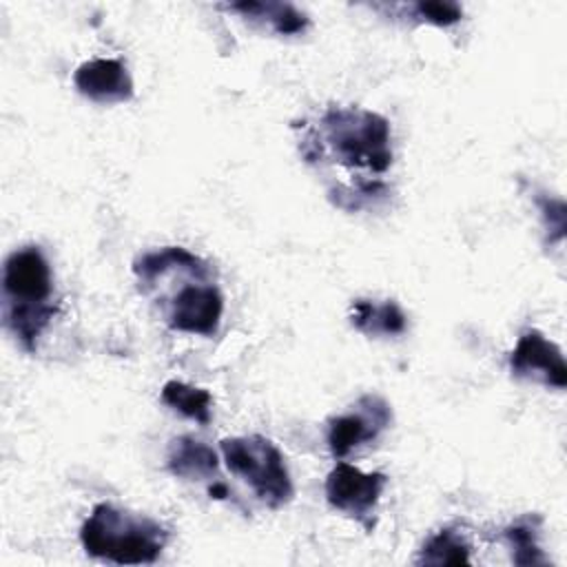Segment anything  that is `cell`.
Here are the masks:
<instances>
[{"instance_id":"obj_1","label":"cell","mask_w":567,"mask_h":567,"mask_svg":"<svg viewBox=\"0 0 567 567\" xmlns=\"http://www.w3.org/2000/svg\"><path fill=\"white\" fill-rule=\"evenodd\" d=\"M140 292L151 297L162 321L186 334L213 337L224 315V297L213 266L182 246H162L133 261Z\"/></svg>"},{"instance_id":"obj_2","label":"cell","mask_w":567,"mask_h":567,"mask_svg":"<svg viewBox=\"0 0 567 567\" xmlns=\"http://www.w3.org/2000/svg\"><path fill=\"white\" fill-rule=\"evenodd\" d=\"M306 162H334L379 179L392 166L390 122L361 106H328L299 140Z\"/></svg>"},{"instance_id":"obj_3","label":"cell","mask_w":567,"mask_h":567,"mask_svg":"<svg viewBox=\"0 0 567 567\" xmlns=\"http://www.w3.org/2000/svg\"><path fill=\"white\" fill-rule=\"evenodd\" d=\"M58 315L53 272L42 248L20 246L2 266V323L24 352H35L38 339Z\"/></svg>"},{"instance_id":"obj_4","label":"cell","mask_w":567,"mask_h":567,"mask_svg":"<svg viewBox=\"0 0 567 567\" xmlns=\"http://www.w3.org/2000/svg\"><path fill=\"white\" fill-rule=\"evenodd\" d=\"M91 558L113 565H153L168 543V529L144 514L97 503L80 529Z\"/></svg>"},{"instance_id":"obj_5","label":"cell","mask_w":567,"mask_h":567,"mask_svg":"<svg viewBox=\"0 0 567 567\" xmlns=\"http://www.w3.org/2000/svg\"><path fill=\"white\" fill-rule=\"evenodd\" d=\"M226 467L239 476L270 509L292 501L295 487L281 450L261 434L228 436L219 443Z\"/></svg>"},{"instance_id":"obj_6","label":"cell","mask_w":567,"mask_h":567,"mask_svg":"<svg viewBox=\"0 0 567 567\" xmlns=\"http://www.w3.org/2000/svg\"><path fill=\"white\" fill-rule=\"evenodd\" d=\"M388 485L383 472L363 474L350 463H337L326 478V501L332 509L363 525L365 532L374 527V512Z\"/></svg>"},{"instance_id":"obj_7","label":"cell","mask_w":567,"mask_h":567,"mask_svg":"<svg viewBox=\"0 0 567 567\" xmlns=\"http://www.w3.org/2000/svg\"><path fill=\"white\" fill-rule=\"evenodd\" d=\"M390 423V403L379 394H363L343 414L328 421V450L337 461H341L354 450L374 443Z\"/></svg>"},{"instance_id":"obj_8","label":"cell","mask_w":567,"mask_h":567,"mask_svg":"<svg viewBox=\"0 0 567 567\" xmlns=\"http://www.w3.org/2000/svg\"><path fill=\"white\" fill-rule=\"evenodd\" d=\"M509 372L514 379H527L547 388L565 390L567 365L560 348L540 330H525L509 354Z\"/></svg>"},{"instance_id":"obj_9","label":"cell","mask_w":567,"mask_h":567,"mask_svg":"<svg viewBox=\"0 0 567 567\" xmlns=\"http://www.w3.org/2000/svg\"><path fill=\"white\" fill-rule=\"evenodd\" d=\"M75 89L97 104H120L133 97V78L122 60L95 58L73 73Z\"/></svg>"},{"instance_id":"obj_10","label":"cell","mask_w":567,"mask_h":567,"mask_svg":"<svg viewBox=\"0 0 567 567\" xmlns=\"http://www.w3.org/2000/svg\"><path fill=\"white\" fill-rule=\"evenodd\" d=\"M166 465L173 476L184 481H215L217 478V454L210 445L193 436H177L168 445Z\"/></svg>"},{"instance_id":"obj_11","label":"cell","mask_w":567,"mask_h":567,"mask_svg":"<svg viewBox=\"0 0 567 567\" xmlns=\"http://www.w3.org/2000/svg\"><path fill=\"white\" fill-rule=\"evenodd\" d=\"M350 323L365 337H399L408 328V317L396 301L354 299L350 306Z\"/></svg>"},{"instance_id":"obj_12","label":"cell","mask_w":567,"mask_h":567,"mask_svg":"<svg viewBox=\"0 0 567 567\" xmlns=\"http://www.w3.org/2000/svg\"><path fill=\"white\" fill-rule=\"evenodd\" d=\"M228 9L277 35H299L310 24L308 16L290 2H235Z\"/></svg>"},{"instance_id":"obj_13","label":"cell","mask_w":567,"mask_h":567,"mask_svg":"<svg viewBox=\"0 0 567 567\" xmlns=\"http://www.w3.org/2000/svg\"><path fill=\"white\" fill-rule=\"evenodd\" d=\"M538 536H540V516L536 514H525L503 529V540L509 547L514 565H520V567L547 565V556L540 549Z\"/></svg>"},{"instance_id":"obj_14","label":"cell","mask_w":567,"mask_h":567,"mask_svg":"<svg viewBox=\"0 0 567 567\" xmlns=\"http://www.w3.org/2000/svg\"><path fill=\"white\" fill-rule=\"evenodd\" d=\"M162 401L186 419H193L202 425L210 423L213 396L204 388H193L182 381H166L162 385Z\"/></svg>"},{"instance_id":"obj_15","label":"cell","mask_w":567,"mask_h":567,"mask_svg":"<svg viewBox=\"0 0 567 567\" xmlns=\"http://www.w3.org/2000/svg\"><path fill=\"white\" fill-rule=\"evenodd\" d=\"M470 560V543L456 527H443L432 534L416 558L419 565H465Z\"/></svg>"},{"instance_id":"obj_16","label":"cell","mask_w":567,"mask_h":567,"mask_svg":"<svg viewBox=\"0 0 567 567\" xmlns=\"http://www.w3.org/2000/svg\"><path fill=\"white\" fill-rule=\"evenodd\" d=\"M408 13L419 20L434 27H450L463 18V9L456 2H439V0H421L410 7H405Z\"/></svg>"},{"instance_id":"obj_17","label":"cell","mask_w":567,"mask_h":567,"mask_svg":"<svg viewBox=\"0 0 567 567\" xmlns=\"http://www.w3.org/2000/svg\"><path fill=\"white\" fill-rule=\"evenodd\" d=\"M534 202L540 210V217H543L545 230L549 233V239L563 241V237H565V204H563V199L549 197L545 193H536Z\"/></svg>"}]
</instances>
